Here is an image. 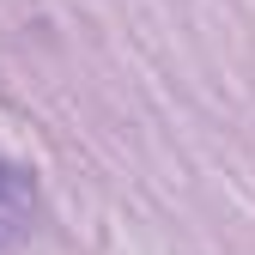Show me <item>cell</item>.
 <instances>
[{"label": "cell", "mask_w": 255, "mask_h": 255, "mask_svg": "<svg viewBox=\"0 0 255 255\" xmlns=\"http://www.w3.org/2000/svg\"><path fill=\"white\" fill-rule=\"evenodd\" d=\"M18 201H24V188H18V176H12L6 164H0V213H12Z\"/></svg>", "instance_id": "cell-1"}]
</instances>
